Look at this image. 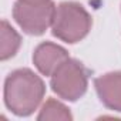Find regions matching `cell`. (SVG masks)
Listing matches in <instances>:
<instances>
[{"mask_svg":"<svg viewBox=\"0 0 121 121\" xmlns=\"http://www.w3.org/2000/svg\"><path fill=\"white\" fill-rule=\"evenodd\" d=\"M44 84L29 69H20L9 74L4 83V101L16 115H30L44 97Z\"/></svg>","mask_w":121,"mask_h":121,"instance_id":"obj_1","label":"cell"},{"mask_svg":"<svg viewBox=\"0 0 121 121\" xmlns=\"http://www.w3.org/2000/svg\"><path fill=\"white\" fill-rule=\"evenodd\" d=\"M51 27L56 37L67 43H77L88 34L91 17L81 4L63 2L56 7Z\"/></svg>","mask_w":121,"mask_h":121,"instance_id":"obj_2","label":"cell"},{"mask_svg":"<svg viewBox=\"0 0 121 121\" xmlns=\"http://www.w3.org/2000/svg\"><path fill=\"white\" fill-rule=\"evenodd\" d=\"M56 6L51 0H17L13 16L19 26L33 36L43 34L51 24Z\"/></svg>","mask_w":121,"mask_h":121,"instance_id":"obj_3","label":"cell"},{"mask_svg":"<svg viewBox=\"0 0 121 121\" xmlns=\"http://www.w3.org/2000/svg\"><path fill=\"white\" fill-rule=\"evenodd\" d=\"M88 73L86 67L73 58H67L51 74V87L57 95L64 100L76 101L87 90Z\"/></svg>","mask_w":121,"mask_h":121,"instance_id":"obj_4","label":"cell"},{"mask_svg":"<svg viewBox=\"0 0 121 121\" xmlns=\"http://www.w3.org/2000/svg\"><path fill=\"white\" fill-rule=\"evenodd\" d=\"M67 58L69 54L63 47L48 41L41 43L33 54V61L36 67L44 76H51L56 69Z\"/></svg>","mask_w":121,"mask_h":121,"instance_id":"obj_5","label":"cell"},{"mask_svg":"<svg viewBox=\"0 0 121 121\" xmlns=\"http://www.w3.org/2000/svg\"><path fill=\"white\" fill-rule=\"evenodd\" d=\"M94 84L103 104L111 110L121 111V71L104 74L95 78Z\"/></svg>","mask_w":121,"mask_h":121,"instance_id":"obj_6","label":"cell"},{"mask_svg":"<svg viewBox=\"0 0 121 121\" xmlns=\"http://www.w3.org/2000/svg\"><path fill=\"white\" fill-rule=\"evenodd\" d=\"M22 39L20 36L16 33V30L6 22L2 20V43H0V58L7 60L10 57H13L19 47H20Z\"/></svg>","mask_w":121,"mask_h":121,"instance_id":"obj_7","label":"cell"},{"mask_svg":"<svg viewBox=\"0 0 121 121\" xmlns=\"http://www.w3.org/2000/svg\"><path fill=\"white\" fill-rule=\"evenodd\" d=\"M39 120H71V114L66 105L50 98L43 105Z\"/></svg>","mask_w":121,"mask_h":121,"instance_id":"obj_8","label":"cell"}]
</instances>
